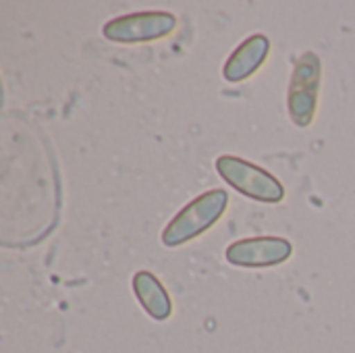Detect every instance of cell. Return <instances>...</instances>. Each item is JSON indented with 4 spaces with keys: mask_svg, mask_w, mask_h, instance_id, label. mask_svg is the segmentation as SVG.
Returning a JSON list of instances; mask_svg holds the SVG:
<instances>
[{
    "mask_svg": "<svg viewBox=\"0 0 355 353\" xmlns=\"http://www.w3.org/2000/svg\"><path fill=\"white\" fill-rule=\"evenodd\" d=\"M227 204H229V193L225 189H210L198 196L187 206H183L162 229L160 235L162 246L179 248L198 239L212 225L220 221V216L227 210Z\"/></svg>",
    "mask_w": 355,
    "mask_h": 353,
    "instance_id": "cell-1",
    "label": "cell"
},
{
    "mask_svg": "<svg viewBox=\"0 0 355 353\" xmlns=\"http://www.w3.org/2000/svg\"><path fill=\"white\" fill-rule=\"evenodd\" d=\"M214 166L227 185L250 200L262 204H279L285 200L283 183L272 173L260 169L258 164H252L250 160L233 154H223L216 158Z\"/></svg>",
    "mask_w": 355,
    "mask_h": 353,
    "instance_id": "cell-2",
    "label": "cell"
},
{
    "mask_svg": "<svg viewBox=\"0 0 355 353\" xmlns=\"http://www.w3.org/2000/svg\"><path fill=\"white\" fill-rule=\"evenodd\" d=\"M322 62L316 52H304L293 67L289 89H287V110L295 127L306 129L312 125L318 108Z\"/></svg>",
    "mask_w": 355,
    "mask_h": 353,
    "instance_id": "cell-3",
    "label": "cell"
},
{
    "mask_svg": "<svg viewBox=\"0 0 355 353\" xmlns=\"http://www.w3.org/2000/svg\"><path fill=\"white\" fill-rule=\"evenodd\" d=\"M175 27L177 17L168 10H139L106 21L102 35L116 44H144L171 35Z\"/></svg>",
    "mask_w": 355,
    "mask_h": 353,
    "instance_id": "cell-4",
    "label": "cell"
},
{
    "mask_svg": "<svg viewBox=\"0 0 355 353\" xmlns=\"http://www.w3.org/2000/svg\"><path fill=\"white\" fill-rule=\"evenodd\" d=\"M293 254V246L285 237H248L231 243L225 258L239 268H270L287 262Z\"/></svg>",
    "mask_w": 355,
    "mask_h": 353,
    "instance_id": "cell-5",
    "label": "cell"
},
{
    "mask_svg": "<svg viewBox=\"0 0 355 353\" xmlns=\"http://www.w3.org/2000/svg\"><path fill=\"white\" fill-rule=\"evenodd\" d=\"M270 54V40L262 33H254L245 37L227 58L223 67V75L229 83H241L252 77L268 58Z\"/></svg>",
    "mask_w": 355,
    "mask_h": 353,
    "instance_id": "cell-6",
    "label": "cell"
},
{
    "mask_svg": "<svg viewBox=\"0 0 355 353\" xmlns=\"http://www.w3.org/2000/svg\"><path fill=\"white\" fill-rule=\"evenodd\" d=\"M131 287L133 293L137 298V302L141 304L144 312L158 322H164L171 318L173 314V302L168 291L164 289V285L160 283V279L150 273V270H137L131 279Z\"/></svg>",
    "mask_w": 355,
    "mask_h": 353,
    "instance_id": "cell-7",
    "label": "cell"
}]
</instances>
